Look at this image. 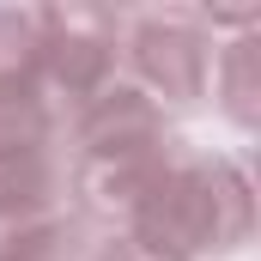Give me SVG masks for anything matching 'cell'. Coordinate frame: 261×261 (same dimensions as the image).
Wrapping results in <instances>:
<instances>
[{"label": "cell", "mask_w": 261, "mask_h": 261, "mask_svg": "<svg viewBox=\"0 0 261 261\" xmlns=\"http://www.w3.org/2000/svg\"><path fill=\"white\" fill-rule=\"evenodd\" d=\"M97 261H164V255H152V249H140L134 237H110V243L97 249Z\"/></svg>", "instance_id": "8"}, {"label": "cell", "mask_w": 261, "mask_h": 261, "mask_svg": "<svg viewBox=\"0 0 261 261\" xmlns=\"http://www.w3.org/2000/svg\"><path fill=\"white\" fill-rule=\"evenodd\" d=\"M213 61H219V43L200 12L189 6L122 12V73L158 110H195L213 91Z\"/></svg>", "instance_id": "2"}, {"label": "cell", "mask_w": 261, "mask_h": 261, "mask_svg": "<svg viewBox=\"0 0 261 261\" xmlns=\"http://www.w3.org/2000/svg\"><path fill=\"white\" fill-rule=\"evenodd\" d=\"M61 110L43 97V85H12L0 91V158L12 152H37V146H61Z\"/></svg>", "instance_id": "4"}, {"label": "cell", "mask_w": 261, "mask_h": 261, "mask_svg": "<svg viewBox=\"0 0 261 261\" xmlns=\"http://www.w3.org/2000/svg\"><path fill=\"white\" fill-rule=\"evenodd\" d=\"M116 79H122V12H103V6L37 12V85L61 110V122H73Z\"/></svg>", "instance_id": "3"}, {"label": "cell", "mask_w": 261, "mask_h": 261, "mask_svg": "<svg viewBox=\"0 0 261 261\" xmlns=\"http://www.w3.org/2000/svg\"><path fill=\"white\" fill-rule=\"evenodd\" d=\"M37 85V12L0 6V91Z\"/></svg>", "instance_id": "6"}, {"label": "cell", "mask_w": 261, "mask_h": 261, "mask_svg": "<svg viewBox=\"0 0 261 261\" xmlns=\"http://www.w3.org/2000/svg\"><path fill=\"white\" fill-rule=\"evenodd\" d=\"M128 237L164 261H195V255H225L249 237V182L231 158H200L176 152L170 170L152 182V195L134 206Z\"/></svg>", "instance_id": "1"}, {"label": "cell", "mask_w": 261, "mask_h": 261, "mask_svg": "<svg viewBox=\"0 0 261 261\" xmlns=\"http://www.w3.org/2000/svg\"><path fill=\"white\" fill-rule=\"evenodd\" d=\"M249 49H255V43L237 37V43H225V55L213 61V85H225V110H231L243 128L255 122V85H249V61H255V55H249Z\"/></svg>", "instance_id": "7"}, {"label": "cell", "mask_w": 261, "mask_h": 261, "mask_svg": "<svg viewBox=\"0 0 261 261\" xmlns=\"http://www.w3.org/2000/svg\"><path fill=\"white\" fill-rule=\"evenodd\" d=\"M0 261H79V219H43L31 231H6Z\"/></svg>", "instance_id": "5"}]
</instances>
